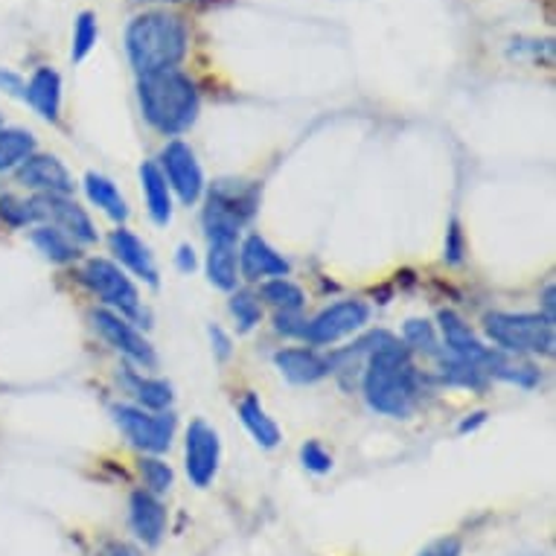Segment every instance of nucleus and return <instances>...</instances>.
Instances as JSON below:
<instances>
[{
  "mask_svg": "<svg viewBox=\"0 0 556 556\" xmlns=\"http://www.w3.org/2000/svg\"><path fill=\"white\" fill-rule=\"evenodd\" d=\"M140 475H143V481H147V493L152 495H164L169 493V486H173V469L164 460H157V457H143L140 460Z\"/></svg>",
  "mask_w": 556,
  "mask_h": 556,
  "instance_id": "31",
  "label": "nucleus"
},
{
  "mask_svg": "<svg viewBox=\"0 0 556 556\" xmlns=\"http://www.w3.org/2000/svg\"><path fill=\"white\" fill-rule=\"evenodd\" d=\"M178 268H181V271H192V268H195V254H192L190 245L178 248Z\"/></svg>",
  "mask_w": 556,
  "mask_h": 556,
  "instance_id": "41",
  "label": "nucleus"
},
{
  "mask_svg": "<svg viewBox=\"0 0 556 556\" xmlns=\"http://www.w3.org/2000/svg\"><path fill=\"white\" fill-rule=\"evenodd\" d=\"M83 280L105 306H111V312L128 315V318H137V315H140V294H137V286L131 283V277H128L119 265L111 263V260H102V256L88 260V263H85Z\"/></svg>",
  "mask_w": 556,
  "mask_h": 556,
  "instance_id": "6",
  "label": "nucleus"
},
{
  "mask_svg": "<svg viewBox=\"0 0 556 556\" xmlns=\"http://www.w3.org/2000/svg\"><path fill=\"white\" fill-rule=\"evenodd\" d=\"M85 192L88 199L100 207L105 216H111L114 222H126L128 219V204L126 199L119 195V190L114 187V181H109L105 175L100 173H88L85 175Z\"/></svg>",
  "mask_w": 556,
  "mask_h": 556,
  "instance_id": "23",
  "label": "nucleus"
},
{
  "mask_svg": "<svg viewBox=\"0 0 556 556\" xmlns=\"http://www.w3.org/2000/svg\"><path fill=\"white\" fill-rule=\"evenodd\" d=\"M0 128H3V117H0Z\"/></svg>",
  "mask_w": 556,
  "mask_h": 556,
  "instance_id": "44",
  "label": "nucleus"
},
{
  "mask_svg": "<svg viewBox=\"0 0 556 556\" xmlns=\"http://www.w3.org/2000/svg\"><path fill=\"white\" fill-rule=\"evenodd\" d=\"M161 161H164L161 173H164L166 184L178 192V199L184 204H195L204 192V175H201V166L195 161V152L184 140H173L161 152Z\"/></svg>",
  "mask_w": 556,
  "mask_h": 556,
  "instance_id": "12",
  "label": "nucleus"
},
{
  "mask_svg": "<svg viewBox=\"0 0 556 556\" xmlns=\"http://www.w3.org/2000/svg\"><path fill=\"white\" fill-rule=\"evenodd\" d=\"M33 245H36L50 263H74L76 256H79L74 239L67 237V233H62V230L50 228V225H41V228L33 230Z\"/></svg>",
  "mask_w": 556,
  "mask_h": 556,
  "instance_id": "25",
  "label": "nucleus"
},
{
  "mask_svg": "<svg viewBox=\"0 0 556 556\" xmlns=\"http://www.w3.org/2000/svg\"><path fill=\"white\" fill-rule=\"evenodd\" d=\"M460 554H464V542H460L457 536H443L420 551V556H460Z\"/></svg>",
  "mask_w": 556,
  "mask_h": 556,
  "instance_id": "35",
  "label": "nucleus"
},
{
  "mask_svg": "<svg viewBox=\"0 0 556 556\" xmlns=\"http://www.w3.org/2000/svg\"><path fill=\"white\" fill-rule=\"evenodd\" d=\"M126 384L135 393V400L143 405V408L164 410L169 408L173 402V388L164 382V379H147V376L126 374Z\"/></svg>",
  "mask_w": 556,
  "mask_h": 556,
  "instance_id": "26",
  "label": "nucleus"
},
{
  "mask_svg": "<svg viewBox=\"0 0 556 556\" xmlns=\"http://www.w3.org/2000/svg\"><path fill=\"white\" fill-rule=\"evenodd\" d=\"M97 38H100V27H97V15L93 12H79L74 27V50H71V59L74 62H85L88 53L97 47Z\"/></svg>",
  "mask_w": 556,
  "mask_h": 556,
  "instance_id": "28",
  "label": "nucleus"
},
{
  "mask_svg": "<svg viewBox=\"0 0 556 556\" xmlns=\"http://www.w3.org/2000/svg\"><path fill=\"white\" fill-rule=\"evenodd\" d=\"M137 97L147 123L161 135H184L199 117V91L178 67L140 76Z\"/></svg>",
  "mask_w": 556,
  "mask_h": 556,
  "instance_id": "3",
  "label": "nucleus"
},
{
  "mask_svg": "<svg viewBox=\"0 0 556 556\" xmlns=\"http://www.w3.org/2000/svg\"><path fill=\"white\" fill-rule=\"evenodd\" d=\"M260 187L237 178H222L211 187L204 207V230L211 242H237L242 225L256 216Z\"/></svg>",
  "mask_w": 556,
  "mask_h": 556,
  "instance_id": "4",
  "label": "nucleus"
},
{
  "mask_svg": "<svg viewBox=\"0 0 556 556\" xmlns=\"http://www.w3.org/2000/svg\"><path fill=\"white\" fill-rule=\"evenodd\" d=\"M140 181H143V192H147L149 216L155 219V225H169V219H173V195H169V184H166L161 166L155 161H147L140 166Z\"/></svg>",
  "mask_w": 556,
  "mask_h": 556,
  "instance_id": "20",
  "label": "nucleus"
},
{
  "mask_svg": "<svg viewBox=\"0 0 556 556\" xmlns=\"http://www.w3.org/2000/svg\"><path fill=\"white\" fill-rule=\"evenodd\" d=\"M367 318H370V309H367L362 301H341L336 306H329L312 318L306 327H303V338L309 344H336L344 336H353L358 329L365 327Z\"/></svg>",
  "mask_w": 556,
  "mask_h": 556,
  "instance_id": "9",
  "label": "nucleus"
},
{
  "mask_svg": "<svg viewBox=\"0 0 556 556\" xmlns=\"http://www.w3.org/2000/svg\"><path fill=\"white\" fill-rule=\"evenodd\" d=\"M0 222L10 225V228H27V225H36V207L33 201H24L18 195H0Z\"/></svg>",
  "mask_w": 556,
  "mask_h": 556,
  "instance_id": "29",
  "label": "nucleus"
},
{
  "mask_svg": "<svg viewBox=\"0 0 556 556\" xmlns=\"http://www.w3.org/2000/svg\"><path fill=\"white\" fill-rule=\"evenodd\" d=\"M464 230L457 222H452V228H448V237H446V260L452 265H457L464 260Z\"/></svg>",
  "mask_w": 556,
  "mask_h": 556,
  "instance_id": "36",
  "label": "nucleus"
},
{
  "mask_svg": "<svg viewBox=\"0 0 556 556\" xmlns=\"http://www.w3.org/2000/svg\"><path fill=\"white\" fill-rule=\"evenodd\" d=\"M306 320L298 318V312H277V332H286V336H301Z\"/></svg>",
  "mask_w": 556,
  "mask_h": 556,
  "instance_id": "38",
  "label": "nucleus"
},
{
  "mask_svg": "<svg viewBox=\"0 0 556 556\" xmlns=\"http://www.w3.org/2000/svg\"><path fill=\"white\" fill-rule=\"evenodd\" d=\"M33 201L36 207L38 222H50V228L62 230L74 242H83V245H91L97 242V228H93L91 216L71 201L67 195H53V192H38Z\"/></svg>",
  "mask_w": 556,
  "mask_h": 556,
  "instance_id": "8",
  "label": "nucleus"
},
{
  "mask_svg": "<svg viewBox=\"0 0 556 556\" xmlns=\"http://www.w3.org/2000/svg\"><path fill=\"white\" fill-rule=\"evenodd\" d=\"M128 521H131L135 536L140 539V542H147V545H157L166 533L164 504L157 502V495L147 493V490L131 493V502H128Z\"/></svg>",
  "mask_w": 556,
  "mask_h": 556,
  "instance_id": "16",
  "label": "nucleus"
},
{
  "mask_svg": "<svg viewBox=\"0 0 556 556\" xmlns=\"http://www.w3.org/2000/svg\"><path fill=\"white\" fill-rule=\"evenodd\" d=\"M91 320L93 329H97L117 353L128 356L140 367L155 365V350H152V344H149L147 338L140 336L123 315H117V312L111 309H97L91 312Z\"/></svg>",
  "mask_w": 556,
  "mask_h": 556,
  "instance_id": "11",
  "label": "nucleus"
},
{
  "mask_svg": "<svg viewBox=\"0 0 556 556\" xmlns=\"http://www.w3.org/2000/svg\"><path fill=\"white\" fill-rule=\"evenodd\" d=\"M274 365L280 367V374L294 384H312L329 374L327 358L318 356L315 350H301V346H294V350H280V353L274 356Z\"/></svg>",
  "mask_w": 556,
  "mask_h": 556,
  "instance_id": "17",
  "label": "nucleus"
},
{
  "mask_svg": "<svg viewBox=\"0 0 556 556\" xmlns=\"http://www.w3.org/2000/svg\"><path fill=\"white\" fill-rule=\"evenodd\" d=\"M207 277H211V283L216 289H222V292H233L237 289V242H211Z\"/></svg>",
  "mask_w": 556,
  "mask_h": 556,
  "instance_id": "21",
  "label": "nucleus"
},
{
  "mask_svg": "<svg viewBox=\"0 0 556 556\" xmlns=\"http://www.w3.org/2000/svg\"><path fill=\"white\" fill-rule=\"evenodd\" d=\"M102 556H140V551L126 545V542H111V545L102 551Z\"/></svg>",
  "mask_w": 556,
  "mask_h": 556,
  "instance_id": "40",
  "label": "nucleus"
},
{
  "mask_svg": "<svg viewBox=\"0 0 556 556\" xmlns=\"http://www.w3.org/2000/svg\"><path fill=\"white\" fill-rule=\"evenodd\" d=\"M24 100H27L41 117L55 123V119H59V109H62V76L55 74L53 67H38L36 74L29 76Z\"/></svg>",
  "mask_w": 556,
  "mask_h": 556,
  "instance_id": "18",
  "label": "nucleus"
},
{
  "mask_svg": "<svg viewBox=\"0 0 556 556\" xmlns=\"http://www.w3.org/2000/svg\"><path fill=\"white\" fill-rule=\"evenodd\" d=\"M111 248L126 268H131L137 277H143L149 286H157V265L149 254V248L143 245V239H137L131 230L119 228L111 233Z\"/></svg>",
  "mask_w": 556,
  "mask_h": 556,
  "instance_id": "19",
  "label": "nucleus"
},
{
  "mask_svg": "<svg viewBox=\"0 0 556 556\" xmlns=\"http://www.w3.org/2000/svg\"><path fill=\"white\" fill-rule=\"evenodd\" d=\"M443 376H446L448 382L464 384V388H483V384H486V374H483L481 367L466 365V362L446 365L443 367Z\"/></svg>",
  "mask_w": 556,
  "mask_h": 556,
  "instance_id": "33",
  "label": "nucleus"
},
{
  "mask_svg": "<svg viewBox=\"0 0 556 556\" xmlns=\"http://www.w3.org/2000/svg\"><path fill=\"white\" fill-rule=\"evenodd\" d=\"M367 405L388 417H408L417 402V374L408 350L391 338L370 353L365 370Z\"/></svg>",
  "mask_w": 556,
  "mask_h": 556,
  "instance_id": "2",
  "label": "nucleus"
},
{
  "mask_svg": "<svg viewBox=\"0 0 556 556\" xmlns=\"http://www.w3.org/2000/svg\"><path fill=\"white\" fill-rule=\"evenodd\" d=\"M0 91H7L10 97H21V100H24L27 83H24L18 74H12V71H7V67H0Z\"/></svg>",
  "mask_w": 556,
  "mask_h": 556,
  "instance_id": "37",
  "label": "nucleus"
},
{
  "mask_svg": "<svg viewBox=\"0 0 556 556\" xmlns=\"http://www.w3.org/2000/svg\"><path fill=\"white\" fill-rule=\"evenodd\" d=\"M263 298L271 303L277 312H301L303 303H306L301 286H294L292 280H286V277L268 280V283L263 286Z\"/></svg>",
  "mask_w": 556,
  "mask_h": 556,
  "instance_id": "27",
  "label": "nucleus"
},
{
  "mask_svg": "<svg viewBox=\"0 0 556 556\" xmlns=\"http://www.w3.org/2000/svg\"><path fill=\"white\" fill-rule=\"evenodd\" d=\"M301 457H303V466H306L309 472L324 475L332 469V455H329L327 448L320 446L318 440H309V443L301 448Z\"/></svg>",
  "mask_w": 556,
  "mask_h": 556,
  "instance_id": "34",
  "label": "nucleus"
},
{
  "mask_svg": "<svg viewBox=\"0 0 556 556\" xmlns=\"http://www.w3.org/2000/svg\"><path fill=\"white\" fill-rule=\"evenodd\" d=\"M219 457L222 443L216 429L204 420H192L190 429H187V475L199 490L211 486V481L219 472Z\"/></svg>",
  "mask_w": 556,
  "mask_h": 556,
  "instance_id": "10",
  "label": "nucleus"
},
{
  "mask_svg": "<svg viewBox=\"0 0 556 556\" xmlns=\"http://www.w3.org/2000/svg\"><path fill=\"white\" fill-rule=\"evenodd\" d=\"M111 414H114L119 431L131 440V446L157 455V452H166L173 443L175 417L169 410L147 414L143 408H131V405H114Z\"/></svg>",
  "mask_w": 556,
  "mask_h": 556,
  "instance_id": "7",
  "label": "nucleus"
},
{
  "mask_svg": "<svg viewBox=\"0 0 556 556\" xmlns=\"http://www.w3.org/2000/svg\"><path fill=\"white\" fill-rule=\"evenodd\" d=\"M230 312H233V318H237L239 329L242 332H251V329L260 324L263 318V306H260V298L251 292H237L230 298Z\"/></svg>",
  "mask_w": 556,
  "mask_h": 556,
  "instance_id": "30",
  "label": "nucleus"
},
{
  "mask_svg": "<svg viewBox=\"0 0 556 556\" xmlns=\"http://www.w3.org/2000/svg\"><path fill=\"white\" fill-rule=\"evenodd\" d=\"M542 303H545V318L554 320V283L545 286V294H542Z\"/></svg>",
  "mask_w": 556,
  "mask_h": 556,
  "instance_id": "42",
  "label": "nucleus"
},
{
  "mask_svg": "<svg viewBox=\"0 0 556 556\" xmlns=\"http://www.w3.org/2000/svg\"><path fill=\"white\" fill-rule=\"evenodd\" d=\"M483 420H486V414H475V420H466L464 426H460V431H472L475 426H481Z\"/></svg>",
  "mask_w": 556,
  "mask_h": 556,
  "instance_id": "43",
  "label": "nucleus"
},
{
  "mask_svg": "<svg viewBox=\"0 0 556 556\" xmlns=\"http://www.w3.org/2000/svg\"><path fill=\"white\" fill-rule=\"evenodd\" d=\"M405 341L417 350H426V353H438V336H434V327L429 320H408L405 324Z\"/></svg>",
  "mask_w": 556,
  "mask_h": 556,
  "instance_id": "32",
  "label": "nucleus"
},
{
  "mask_svg": "<svg viewBox=\"0 0 556 556\" xmlns=\"http://www.w3.org/2000/svg\"><path fill=\"white\" fill-rule=\"evenodd\" d=\"M239 268H242L245 280L256 283V280H265V277H286L292 265L283 254H277L260 233H251L242 242V251H239Z\"/></svg>",
  "mask_w": 556,
  "mask_h": 556,
  "instance_id": "15",
  "label": "nucleus"
},
{
  "mask_svg": "<svg viewBox=\"0 0 556 556\" xmlns=\"http://www.w3.org/2000/svg\"><path fill=\"white\" fill-rule=\"evenodd\" d=\"M211 341H213V346H216V356L219 358L230 356V338L225 336L219 327H211Z\"/></svg>",
  "mask_w": 556,
  "mask_h": 556,
  "instance_id": "39",
  "label": "nucleus"
},
{
  "mask_svg": "<svg viewBox=\"0 0 556 556\" xmlns=\"http://www.w3.org/2000/svg\"><path fill=\"white\" fill-rule=\"evenodd\" d=\"M440 332H443V341H446V346L455 353L457 362H466V365H475L481 367L483 374L490 370V365H493V358L498 356L495 350H490V346H483L478 338H475V332L464 324V318L460 315H455V312L443 309L440 312Z\"/></svg>",
  "mask_w": 556,
  "mask_h": 556,
  "instance_id": "13",
  "label": "nucleus"
},
{
  "mask_svg": "<svg viewBox=\"0 0 556 556\" xmlns=\"http://www.w3.org/2000/svg\"><path fill=\"white\" fill-rule=\"evenodd\" d=\"M187 24L173 12H143L126 29L128 62L140 76L178 67L187 55Z\"/></svg>",
  "mask_w": 556,
  "mask_h": 556,
  "instance_id": "1",
  "label": "nucleus"
},
{
  "mask_svg": "<svg viewBox=\"0 0 556 556\" xmlns=\"http://www.w3.org/2000/svg\"><path fill=\"white\" fill-rule=\"evenodd\" d=\"M239 417L245 422V429L251 431V438L260 443L263 448H274L280 443V429H277V422L265 414V408L260 405L254 393H248L245 400L239 402Z\"/></svg>",
  "mask_w": 556,
  "mask_h": 556,
  "instance_id": "22",
  "label": "nucleus"
},
{
  "mask_svg": "<svg viewBox=\"0 0 556 556\" xmlns=\"http://www.w3.org/2000/svg\"><path fill=\"white\" fill-rule=\"evenodd\" d=\"M169 3H175V0H169Z\"/></svg>",
  "mask_w": 556,
  "mask_h": 556,
  "instance_id": "45",
  "label": "nucleus"
},
{
  "mask_svg": "<svg viewBox=\"0 0 556 556\" xmlns=\"http://www.w3.org/2000/svg\"><path fill=\"white\" fill-rule=\"evenodd\" d=\"M29 155H36V137L27 128H0V173L18 169Z\"/></svg>",
  "mask_w": 556,
  "mask_h": 556,
  "instance_id": "24",
  "label": "nucleus"
},
{
  "mask_svg": "<svg viewBox=\"0 0 556 556\" xmlns=\"http://www.w3.org/2000/svg\"><path fill=\"white\" fill-rule=\"evenodd\" d=\"M18 184L38 192H53V195L74 192V178L64 169L62 161L53 155H29L18 166Z\"/></svg>",
  "mask_w": 556,
  "mask_h": 556,
  "instance_id": "14",
  "label": "nucleus"
},
{
  "mask_svg": "<svg viewBox=\"0 0 556 556\" xmlns=\"http://www.w3.org/2000/svg\"><path fill=\"white\" fill-rule=\"evenodd\" d=\"M486 336L504 353H533V356H551L554 353V320L545 315H513V312H490L483 318Z\"/></svg>",
  "mask_w": 556,
  "mask_h": 556,
  "instance_id": "5",
  "label": "nucleus"
}]
</instances>
